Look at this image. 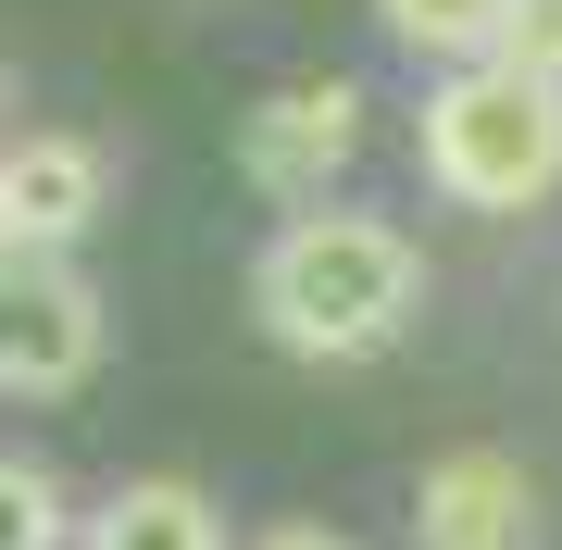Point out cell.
Masks as SVG:
<instances>
[{"instance_id":"obj_1","label":"cell","mask_w":562,"mask_h":550,"mask_svg":"<svg viewBox=\"0 0 562 550\" xmlns=\"http://www.w3.org/2000/svg\"><path fill=\"white\" fill-rule=\"evenodd\" d=\"M413 238L401 225H375V213H301L276 250H262V326H276L288 350H375L387 326L413 313Z\"/></svg>"},{"instance_id":"obj_2","label":"cell","mask_w":562,"mask_h":550,"mask_svg":"<svg viewBox=\"0 0 562 550\" xmlns=\"http://www.w3.org/2000/svg\"><path fill=\"white\" fill-rule=\"evenodd\" d=\"M425 176L475 213H525L562 188V76H525V63H462V76L425 101Z\"/></svg>"},{"instance_id":"obj_3","label":"cell","mask_w":562,"mask_h":550,"mask_svg":"<svg viewBox=\"0 0 562 550\" xmlns=\"http://www.w3.org/2000/svg\"><path fill=\"white\" fill-rule=\"evenodd\" d=\"M101 363V288H88L63 250H0V388L13 401H63V388H88Z\"/></svg>"},{"instance_id":"obj_4","label":"cell","mask_w":562,"mask_h":550,"mask_svg":"<svg viewBox=\"0 0 562 550\" xmlns=\"http://www.w3.org/2000/svg\"><path fill=\"white\" fill-rule=\"evenodd\" d=\"M350 150H362V88L350 76H301V88H276L238 125V176L250 188H325Z\"/></svg>"},{"instance_id":"obj_5","label":"cell","mask_w":562,"mask_h":550,"mask_svg":"<svg viewBox=\"0 0 562 550\" xmlns=\"http://www.w3.org/2000/svg\"><path fill=\"white\" fill-rule=\"evenodd\" d=\"M425 550H538V489L501 463V450H450L413 501Z\"/></svg>"},{"instance_id":"obj_6","label":"cell","mask_w":562,"mask_h":550,"mask_svg":"<svg viewBox=\"0 0 562 550\" xmlns=\"http://www.w3.org/2000/svg\"><path fill=\"white\" fill-rule=\"evenodd\" d=\"M101 150L88 138H25V150H0V213H13V238L25 250H63V238H88L101 225Z\"/></svg>"},{"instance_id":"obj_7","label":"cell","mask_w":562,"mask_h":550,"mask_svg":"<svg viewBox=\"0 0 562 550\" xmlns=\"http://www.w3.org/2000/svg\"><path fill=\"white\" fill-rule=\"evenodd\" d=\"M88 550H225V513L188 489V475H138V489H113V501H101Z\"/></svg>"},{"instance_id":"obj_8","label":"cell","mask_w":562,"mask_h":550,"mask_svg":"<svg viewBox=\"0 0 562 550\" xmlns=\"http://www.w3.org/2000/svg\"><path fill=\"white\" fill-rule=\"evenodd\" d=\"M375 13H387V38H413L438 63H487L501 50V0H375Z\"/></svg>"},{"instance_id":"obj_9","label":"cell","mask_w":562,"mask_h":550,"mask_svg":"<svg viewBox=\"0 0 562 550\" xmlns=\"http://www.w3.org/2000/svg\"><path fill=\"white\" fill-rule=\"evenodd\" d=\"M487 63H525V76H562V0H501V50Z\"/></svg>"},{"instance_id":"obj_10","label":"cell","mask_w":562,"mask_h":550,"mask_svg":"<svg viewBox=\"0 0 562 550\" xmlns=\"http://www.w3.org/2000/svg\"><path fill=\"white\" fill-rule=\"evenodd\" d=\"M50 538H63V513H50V475L0 463V550H50Z\"/></svg>"},{"instance_id":"obj_11","label":"cell","mask_w":562,"mask_h":550,"mask_svg":"<svg viewBox=\"0 0 562 550\" xmlns=\"http://www.w3.org/2000/svg\"><path fill=\"white\" fill-rule=\"evenodd\" d=\"M250 550H350V538H338V526H262Z\"/></svg>"},{"instance_id":"obj_12","label":"cell","mask_w":562,"mask_h":550,"mask_svg":"<svg viewBox=\"0 0 562 550\" xmlns=\"http://www.w3.org/2000/svg\"><path fill=\"white\" fill-rule=\"evenodd\" d=\"M0 250H13V213H0Z\"/></svg>"}]
</instances>
